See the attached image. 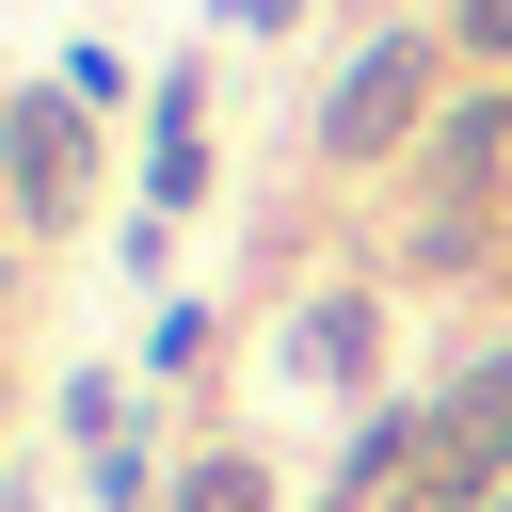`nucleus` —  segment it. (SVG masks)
I'll return each mask as SVG.
<instances>
[{
    "label": "nucleus",
    "mask_w": 512,
    "mask_h": 512,
    "mask_svg": "<svg viewBox=\"0 0 512 512\" xmlns=\"http://www.w3.org/2000/svg\"><path fill=\"white\" fill-rule=\"evenodd\" d=\"M496 464H512V352H480V368L416 416V496H432V512H464Z\"/></svg>",
    "instance_id": "nucleus-1"
},
{
    "label": "nucleus",
    "mask_w": 512,
    "mask_h": 512,
    "mask_svg": "<svg viewBox=\"0 0 512 512\" xmlns=\"http://www.w3.org/2000/svg\"><path fill=\"white\" fill-rule=\"evenodd\" d=\"M416 112H432V48H400V32H384V48L320 96V160H336V176H368V160H400V144H416Z\"/></svg>",
    "instance_id": "nucleus-2"
},
{
    "label": "nucleus",
    "mask_w": 512,
    "mask_h": 512,
    "mask_svg": "<svg viewBox=\"0 0 512 512\" xmlns=\"http://www.w3.org/2000/svg\"><path fill=\"white\" fill-rule=\"evenodd\" d=\"M0 176H16L32 224L80 208V96H0Z\"/></svg>",
    "instance_id": "nucleus-3"
},
{
    "label": "nucleus",
    "mask_w": 512,
    "mask_h": 512,
    "mask_svg": "<svg viewBox=\"0 0 512 512\" xmlns=\"http://www.w3.org/2000/svg\"><path fill=\"white\" fill-rule=\"evenodd\" d=\"M416 160H432V192H480V176L512 160V96H464V112H432V144H416Z\"/></svg>",
    "instance_id": "nucleus-4"
},
{
    "label": "nucleus",
    "mask_w": 512,
    "mask_h": 512,
    "mask_svg": "<svg viewBox=\"0 0 512 512\" xmlns=\"http://www.w3.org/2000/svg\"><path fill=\"white\" fill-rule=\"evenodd\" d=\"M304 368H320V384H352V368H368V288H336V304L304 320Z\"/></svg>",
    "instance_id": "nucleus-5"
},
{
    "label": "nucleus",
    "mask_w": 512,
    "mask_h": 512,
    "mask_svg": "<svg viewBox=\"0 0 512 512\" xmlns=\"http://www.w3.org/2000/svg\"><path fill=\"white\" fill-rule=\"evenodd\" d=\"M208 160H192V80H160V208H192Z\"/></svg>",
    "instance_id": "nucleus-6"
},
{
    "label": "nucleus",
    "mask_w": 512,
    "mask_h": 512,
    "mask_svg": "<svg viewBox=\"0 0 512 512\" xmlns=\"http://www.w3.org/2000/svg\"><path fill=\"white\" fill-rule=\"evenodd\" d=\"M176 512H272V480H256V464H192V480H176Z\"/></svg>",
    "instance_id": "nucleus-7"
},
{
    "label": "nucleus",
    "mask_w": 512,
    "mask_h": 512,
    "mask_svg": "<svg viewBox=\"0 0 512 512\" xmlns=\"http://www.w3.org/2000/svg\"><path fill=\"white\" fill-rule=\"evenodd\" d=\"M464 48H496V64H512V0H464Z\"/></svg>",
    "instance_id": "nucleus-8"
},
{
    "label": "nucleus",
    "mask_w": 512,
    "mask_h": 512,
    "mask_svg": "<svg viewBox=\"0 0 512 512\" xmlns=\"http://www.w3.org/2000/svg\"><path fill=\"white\" fill-rule=\"evenodd\" d=\"M224 16H240V32H288V0H224Z\"/></svg>",
    "instance_id": "nucleus-9"
}]
</instances>
